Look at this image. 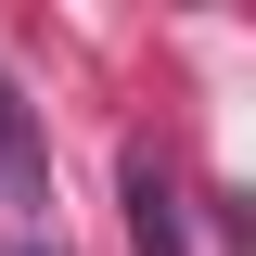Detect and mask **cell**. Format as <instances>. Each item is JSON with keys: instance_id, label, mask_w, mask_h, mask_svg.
I'll return each mask as SVG.
<instances>
[{"instance_id": "7a4b0ae2", "label": "cell", "mask_w": 256, "mask_h": 256, "mask_svg": "<svg viewBox=\"0 0 256 256\" xmlns=\"http://www.w3.org/2000/svg\"><path fill=\"white\" fill-rule=\"evenodd\" d=\"M52 192V154H38V116L13 102V77H0V205H38Z\"/></svg>"}, {"instance_id": "6da1fadb", "label": "cell", "mask_w": 256, "mask_h": 256, "mask_svg": "<svg viewBox=\"0 0 256 256\" xmlns=\"http://www.w3.org/2000/svg\"><path fill=\"white\" fill-rule=\"evenodd\" d=\"M128 244H141V256H192V218H180V180H166V154H154V141L128 154Z\"/></svg>"}, {"instance_id": "3957f363", "label": "cell", "mask_w": 256, "mask_h": 256, "mask_svg": "<svg viewBox=\"0 0 256 256\" xmlns=\"http://www.w3.org/2000/svg\"><path fill=\"white\" fill-rule=\"evenodd\" d=\"M0 256H52V244H0Z\"/></svg>"}]
</instances>
